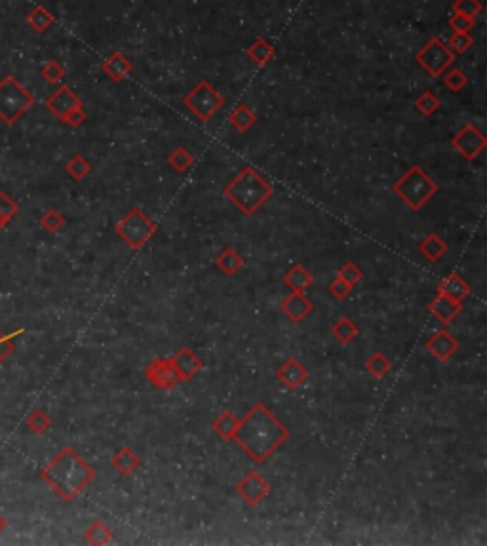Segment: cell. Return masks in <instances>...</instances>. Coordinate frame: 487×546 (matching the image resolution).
I'll use <instances>...</instances> for the list:
<instances>
[{"mask_svg": "<svg viewBox=\"0 0 487 546\" xmlns=\"http://www.w3.org/2000/svg\"><path fill=\"white\" fill-rule=\"evenodd\" d=\"M289 438V428L276 419L270 410L261 402L251 407L248 415L240 421L234 434V442L242 447L251 461L265 463L272 453Z\"/></svg>", "mask_w": 487, "mask_h": 546, "instance_id": "obj_1", "label": "cell"}, {"mask_svg": "<svg viewBox=\"0 0 487 546\" xmlns=\"http://www.w3.org/2000/svg\"><path fill=\"white\" fill-rule=\"evenodd\" d=\"M40 478L63 501L71 502L96 480V470L84 461L72 447H63L46 464Z\"/></svg>", "mask_w": 487, "mask_h": 546, "instance_id": "obj_2", "label": "cell"}, {"mask_svg": "<svg viewBox=\"0 0 487 546\" xmlns=\"http://www.w3.org/2000/svg\"><path fill=\"white\" fill-rule=\"evenodd\" d=\"M274 194V189L263 175H259L251 166H246L229 185L223 189V196L229 198L244 215L253 213L263 208Z\"/></svg>", "mask_w": 487, "mask_h": 546, "instance_id": "obj_3", "label": "cell"}, {"mask_svg": "<svg viewBox=\"0 0 487 546\" xmlns=\"http://www.w3.org/2000/svg\"><path fill=\"white\" fill-rule=\"evenodd\" d=\"M392 191L402 198L405 206L411 208L413 212L423 210L434 194L440 191V186L421 166H411L400 179L394 183Z\"/></svg>", "mask_w": 487, "mask_h": 546, "instance_id": "obj_4", "label": "cell"}, {"mask_svg": "<svg viewBox=\"0 0 487 546\" xmlns=\"http://www.w3.org/2000/svg\"><path fill=\"white\" fill-rule=\"evenodd\" d=\"M115 231L129 248L139 250L141 246L147 244L148 240L153 238V234L156 232V223L143 212L141 208H134L126 217H122L116 223Z\"/></svg>", "mask_w": 487, "mask_h": 546, "instance_id": "obj_5", "label": "cell"}, {"mask_svg": "<svg viewBox=\"0 0 487 546\" xmlns=\"http://www.w3.org/2000/svg\"><path fill=\"white\" fill-rule=\"evenodd\" d=\"M32 96L13 77L0 82V118L6 124H13L23 113L31 109Z\"/></svg>", "mask_w": 487, "mask_h": 546, "instance_id": "obj_6", "label": "cell"}, {"mask_svg": "<svg viewBox=\"0 0 487 546\" xmlns=\"http://www.w3.org/2000/svg\"><path fill=\"white\" fill-rule=\"evenodd\" d=\"M185 105L198 120L208 122L224 105V97L208 80H202L185 96Z\"/></svg>", "mask_w": 487, "mask_h": 546, "instance_id": "obj_7", "label": "cell"}, {"mask_svg": "<svg viewBox=\"0 0 487 546\" xmlns=\"http://www.w3.org/2000/svg\"><path fill=\"white\" fill-rule=\"evenodd\" d=\"M415 61L432 78L442 77L448 67L455 61V53L451 52L442 39H430L426 44L415 53Z\"/></svg>", "mask_w": 487, "mask_h": 546, "instance_id": "obj_8", "label": "cell"}, {"mask_svg": "<svg viewBox=\"0 0 487 546\" xmlns=\"http://www.w3.org/2000/svg\"><path fill=\"white\" fill-rule=\"evenodd\" d=\"M486 145H487L486 135L481 134L474 124H467V126H462V128L455 134V137L451 139V147L457 148V153H461L467 160H474V158H478V156L483 153Z\"/></svg>", "mask_w": 487, "mask_h": 546, "instance_id": "obj_9", "label": "cell"}, {"mask_svg": "<svg viewBox=\"0 0 487 546\" xmlns=\"http://www.w3.org/2000/svg\"><path fill=\"white\" fill-rule=\"evenodd\" d=\"M147 381L158 391H173L181 383L179 373L175 372L170 358H154L145 367Z\"/></svg>", "mask_w": 487, "mask_h": 546, "instance_id": "obj_10", "label": "cell"}, {"mask_svg": "<svg viewBox=\"0 0 487 546\" xmlns=\"http://www.w3.org/2000/svg\"><path fill=\"white\" fill-rule=\"evenodd\" d=\"M236 491L248 504H259V502H263L269 497L270 483L259 472L253 470V472L244 476L242 480L238 482Z\"/></svg>", "mask_w": 487, "mask_h": 546, "instance_id": "obj_11", "label": "cell"}, {"mask_svg": "<svg viewBox=\"0 0 487 546\" xmlns=\"http://www.w3.org/2000/svg\"><path fill=\"white\" fill-rule=\"evenodd\" d=\"M46 107H48V110H50L56 118H59L61 122H65L72 110L84 107V103L69 86H61V88L46 101Z\"/></svg>", "mask_w": 487, "mask_h": 546, "instance_id": "obj_12", "label": "cell"}, {"mask_svg": "<svg viewBox=\"0 0 487 546\" xmlns=\"http://www.w3.org/2000/svg\"><path fill=\"white\" fill-rule=\"evenodd\" d=\"M426 350H429L438 362H448L453 354L459 350V343L448 329H440L426 341Z\"/></svg>", "mask_w": 487, "mask_h": 546, "instance_id": "obj_13", "label": "cell"}, {"mask_svg": "<svg viewBox=\"0 0 487 546\" xmlns=\"http://www.w3.org/2000/svg\"><path fill=\"white\" fill-rule=\"evenodd\" d=\"M280 309H282V312L288 316L289 320L299 324V322L305 320V318L315 310V305H312V301H310L305 293H301V291H291L282 301Z\"/></svg>", "mask_w": 487, "mask_h": 546, "instance_id": "obj_14", "label": "cell"}, {"mask_svg": "<svg viewBox=\"0 0 487 546\" xmlns=\"http://www.w3.org/2000/svg\"><path fill=\"white\" fill-rule=\"evenodd\" d=\"M170 360H172V366L175 367V372L179 373L181 381L193 379L194 375L202 369V360L194 354L193 348L189 347L179 348Z\"/></svg>", "mask_w": 487, "mask_h": 546, "instance_id": "obj_15", "label": "cell"}, {"mask_svg": "<svg viewBox=\"0 0 487 546\" xmlns=\"http://www.w3.org/2000/svg\"><path fill=\"white\" fill-rule=\"evenodd\" d=\"M276 375H278V379L282 381L284 385L288 386L289 391H297L308 379V369L297 358H289V360H286L282 366L278 367Z\"/></svg>", "mask_w": 487, "mask_h": 546, "instance_id": "obj_16", "label": "cell"}, {"mask_svg": "<svg viewBox=\"0 0 487 546\" xmlns=\"http://www.w3.org/2000/svg\"><path fill=\"white\" fill-rule=\"evenodd\" d=\"M429 309L442 324H451V322L455 320L457 316L462 312V303L443 296V293H438V296L430 301Z\"/></svg>", "mask_w": 487, "mask_h": 546, "instance_id": "obj_17", "label": "cell"}, {"mask_svg": "<svg viewBox=\"0 0 487 546\" xmlns=\"http://www.w3.org/2000/svg\"><path fill=\"white\" fill-rule=\"evenodd\" d=\"M101 69L113 82H122V80L132 72L134 67H132V61H129L124 53L113 52L109 58L103 61Z\"/></svg>", "mask_w": 487, "mask_h": 546, "instance_id": "obj_18", "label": "cell"}, {"mask_svg": "<svg viewBox=\"0 0 487 546\" xmlns=\"http://www.w3.org/2000/svg\"><path fill=\"white\" fill-rule=\"evenodd\" d=\"M315 282V278L310 274V270L303 265H295L293 269H289L286 274H284V284L288 286L291 291H301L305 293V289H308Z\"/></svg>", "mask_w": 487, "mask_h": 546, "instance_id": "obj_19", "label": "cell"}, {"mask_svg": "<svg viewBox=\"0 0 487 546\" xmlns=\"http://www.w3.org/2000/svg\"><path fill=\"white\" fill-rule=\"evenodd\" d=\"M438 293H443V296H448L451 297V299H455V301L462 303L464 297L470 296V286H468L459 274H449V277L443 278L442 284H440Z\"/></svg>", "mask_w": 487, "mask_h": 546, "instance_id": "obj_20", "label": "cell"}, {"mask_svg": "<svg viewBox=\"0 0 487 546\" xmlns=\"http://www.w3.org/2000/svg\"><path fill=\"white\" fill-rule=\"evenodd\" d=\"M419 251L429 261H438V259H442L448 253V242L442 236H438V234L432 232L419 244Z\"/></svg>", "mask_w": 487, "mask_h": 546, "instance_id": "obj_21", "label": "cell"}, {"mask_svg": "<svg viewBox=\"0 0 487 546\" xmlns=\"http://www.w3.org/2000/svg\"><path fill=\"white\" fill-rule=\"evenodd\" d=\"M110 463H113V466H115V470L118 472V474L129 476V474H134L135 470H137V466L141 464V461H139V457H137V453H135L134 450H129V447H122V450L113 457V461H110Z\"/></svg>", "mask_w": 487, "mask_h": 546, "instance_id": "obj_22", "label": "cell"}, {"mask_svg": "<svg viewBox=\"0 0 487 546\" xmlns=\"http://www.w3.org/2000/svg\"><path fill=\"white\" fill-rule=\"evenodd\" d=\"M248 56L257 67H265V65H269L276 56L274 46L270 44L267 39H257L253 44L248 48Z\"/></svg>", "mask_w": 487, "mask_h": 546, "instance_id": "obj_23", "label": "cell"}, {"mask_svg": "<svg viewBox=\"0 0 487 546\" xmlns=\"http://www.w3.org/2000/svg\"><path fill=\"white\" fill-rule=\"evenodd\" d=\"M215 265H217V269L223 270L227 277H234L244 267V259L234 248H224L215 259Z\"/></svg>", "mask_w": 487, "mask_h": 546, "instance_id": "obj_24", "label": "cell"}, {"mask_svg": "<svg viewBox=\"0 0 487 546\" xmlns=\"http://www.w3.org/2000/svg\"><path fill=\"white\" fill-rule=\"evenodd\" d=\"M229 120H231V124L238 129V132H248V129H251L253 126H255L257 115L250 105L242 103L232 110L231 116H229Z\"/></svg>", "mask_w": 487, "mask_h": 546, "instance_id": "obj_25", "label": "cell"}, {"mask_svg": "<svg viewBox=\"0 0 487 546\" xmlns=\"http://www.w3.org/2000/svg\"><path fill=\"white\" fill-rule=\"evenodd\" d=\"M358 334H360L358 324H356L354 320H350V318H346V316L339 318V320L335 322L334 326H331V335H334L335 339L339 341V343H343V345H348L350 341H354L356 337H358Z\"/></svg>", "mask_w": 487, "mask_h": 546, "instance_id": "obj_26", "label": "cell"}, {"mask_svg": "<svg viewBox=\"0 0 487 546\" xmlns=\"http://www.w3.org/2000/svg\"><path fill=\"white\" fill-rule=\"evenodd\" d=\"M238 424H240V421L234 417V413L224 412L213 421V431L217 432L219 436L223 438V440H232L234 434H236Z\"/></svg>", "mask_w": 487, "mask_h": 546, "instance_id": "obj_27", "label": "cell"}, {"mask_svg": "<svg viewBox=\"0 0 487 546\" xmlns=\"http://www.w3.org/2000/svg\"><path fill=\"white\" fill-rule=\"evenodd\" d=\"M167 164H170L177 174H185L186 170L194 164V156L189 148L177 147L167 156Z\"/></svg>", "mask_w": 487, "mask_h": 546, "instance_id": "obj_28", "label": "cell"}, {"mask_svg": "<svg viewBox=\"0 0 487 546\" xmlns=\"http://www.w3.org/2000/svg\"><path fill=\"white\" fill-rule=\"evenodd\" d=\"M86 540L90 542V545H107L110 539H113V529L109 526H105L103 521H94L88 529H86V533H84Z\"/></svg>", "mask_w": 487, "mask_h": 546, "instance_id": "obj_29", "label": "cell"}, {"mask_svg": "<svg viewBox=\"0 0 487 546\" xmlns=\"http://www.w3.org/2000/svg\"><path fill=\"white\" fill-rule=\"evenodd\" d=\"M391 360H388L383 353L372 354V356L367 358V362H365V369L372 373L375 379H383L386 373L391 372Z\"/></svg>", "mask_w": 487, "mask_h": 546, "instance_id": "obj_30", "label": "cell"}, {"mask_svg": "<svg viewBox=\"0 0 487 546\" xmlns=\"http://www.w3.org/2000/svg\"><path fill=\"white\" fill-rule=\"evenodd\" d=\"M415 107L421 115L432 116L442 107V103H440V99H438L434 91H423V94L415 99Z\"/></svg>", "mask_w": 487, "mask_h": 546, "instance_id": "obj_31", "label": "cell"}, {"mask_svg": "<svg viewBox=\"0 0 487 546\" xmlns=\"http://www.w3.org/2000/svg\"><path fill=\"white\" fill-rule=\"evenodd\" d=\"M25 426L32 434H44L51 426V419L48 417L42 410H34V412H31V415L25 419Z\"/></svg>", "mask_w": 487, "mask_h": 546, "instance_id": "obj_32", "label": "cell"}, {"mask_svg": "<svg viewBox=\"0 0 487 546\" xmlns=\"http://www.w3.org/2000/svg\"><path fill=\"white\" fill-rule=\"evenodd\" d=\"M65 170H67V174L71 175L72 179L80 181V179H84L86 175L90 174L91 164L86 160L82 155H75L71 160L67 162V167H65Z\"/></svg>", "mask_w": 487, "mask_h": 546, "instance_id": "obj_33", "label": "cell"}, {"mask_svg": "<svg viewBox=\"0 0 487 546\" xmlns=\"http://www.w3.org/2000/svg\"><path fill=\"white\" fill-rule=\"evenodd\" d=\"M29 23H31V27L34 29V31L44 32L46 29L53 23V15H51L46 8L39 6L29 13Z\"/></svg>", "mask_w": 487, "mask_h": 546, "instance_id": "obj_34", "label": "cell"}, {"mask_svg": "<svg viewBox=\"0 0 487 546\" xmlns=\"http://www.w3.org/2000/svg\"><path fill=\"white\" fill-rule=\"evenodd\" d=\"M481 10H483L481 0H455L453 2V13H461L472 20H476V15H480Z\"/></svg>", "mask_w": 487, "mask_h": 546, "instance_id": "obj_35", "label": "cell"}, {"mask_svg": "<svg viewBox=\"0 0 487 546\" xmlns=\"http://www.w3.org/2000/svg\"><path fill=\"white\" fill-rule=\"evenodd\" d=\"M472 44H474V39L468 32H453L448 42V48L453 53H464L472 48Z\"/></svg>", "mask_w": 487, "mask_h": 546, "instance_id": "obj_36", "label": "cell"}, {"mask_svg": "<svg viewBox=\"0 0 487 546\" xmlns=\"http://www.w3.org/2000/svg\"><path fill=\"white\" fill-rule=\"evenodd\" d=\"M40 227L46 229L48 232H59L65 227V217L58 210H50V212H46L42 217H40Z\"/></svg>", "mask_w": 487, "mask_h": 546, "instance_id": "obj_37", "label": "cell"}, {"mask_svg": "<svg viewBox=\"0 0 487 546\" xmlns=\"http://www.w3.org/2000/svg\"><path fill=\"white\" fill-rule=\"evenodd\" d=\"M337 277H339L343 282L348 284L350 288H354V286L362 280L364 274H362V270L358 269V265L353 263V261H348V263H345L343 267H341L339 272H337Z\"/></svg>", "mask_w": 487, "mask_h": 546, "instance_id": "obj_38", "label": "cell"}, {"mask_svg": "<svg viewBox=\"0 0 487 546\" xmlns=\"http://www.w3.org/2000/svg\"><path fill=\"white\" fill-rule=\"evenodd\" d=\"M18 212H20V206H18L6 193H0V219L8 225V223L15 217V213Z\"/></svg>", "mask_w": 487, "mask_h": 546, "instance_id": "obj_39", "label": "cell"}, {"mask_svg": "<svg viewBox=\"0 0 487 546\" xmlns=\"http://www.w3.org/2000/svg\"><path fill=\"white\" fill-rule=\"evenodd\" d=\"M443 84L448 86L449 90L451 91H461L464 86L468 84V77L464 75L462 71H459V69H451V71L443 77Z\"/></svg>", "mask_w": 487, "mask_h": 546, "instance_id": "obj_40", "label": "cell"}, {"mask_svg": "<svg viewBox=\"0 0 487 546\" xmlns=\"http://www.w3.org/2000/svg\"><path fill=\"white\" fill-rule=\"evenodd\" d=\"M21 334H25V329L20 328V329H15L13 334H8V335L0 334V364L6 360L8 356H10V354H12L13 350H15L13 339H15V337H18V335H21Z\"/></svg>", "mask_w": 487, "mask_h": 546, "instance_id": "obj_41", "label": "cell"}, {"mask_svg": "<svg viewBox=\"0 0 487 546\" xmlns=\"http://www.w3.org/2000/svg\"><path fill=\"white\" fill-rule=\"evenodd\" d=\"M42 77H44L50 84H58L63 80L65 69L58 63V61H48V63L42 67Z\"/></svg>", "mask_w": 487, "mask_h": 546, "instance_id": "obj_42", "label": "cell"}, {"mask_svg": "<svg viewBox=\"0 0 487 546\" xmlns=\"http://www.w3.org/2000/svg\"><path fill=\"white\" fill-rule=\"evenodd\" d=\"M448 23L453 32H468V31H472L476 20L467 18V15H461V13H453V15L449 18Z\"/></svg>", "mask_w": 487, "mask_h": 546, "instance_id": "obj_43", "label": "cell"}, {"mask_svg": "<svg viewBox=\"0 0 487 546\" xmlns=\"http://www.w3.org/2000/svg\"><path fill=\"white\" fill-rule=\"evenodd\" d=\"M329 291H331V296L343 301V299H346V297L350 296L353 288H350L346 282H343L339 277H335V280H331V284H329Z\"/></svg>", "mask_w": 487, "mask_h": 546, "instance_id": "obj_44", "label": "cell"}, {"mask_svg": "<svg viewBox=\"0 0 487 546\" xmlns=\"http://www.w3.org/2000/svg\"><path fill=\"white\" fill-rule=\"evenodd\" d=\"M84 120H86V110H84V107H80V109L72 110L71 115H69V118L65 120V124H69L71 128H78Z\"/></svg>", "mask_w": 487, "mask_h": 546, "instance_id": "obj_45", "label": "cell"}, {"mask_svg": "<svg viewBox=\"0 0 487 546\" xmlns=\"http://www.w3.org/2000/svg\"><path fill=\"white\" fill-rule=\"evenodd\" d=\"M4 529H6V520H4V518H2V514H0V533H2Z\"/></svg>", "mask_w": 487, "mask_h": 546, "instance_id": "obj_46", "label": "cell"}, {"mask_svg": "<svg viewBox=\"0 0 487 546\" xmlns=\"http://www.w3.org/2000/svg\"><path fill=\"white\" fill-rule=\"evenodd\" d=\"M4 227H6V223H4V221H2V219H0V231H2V229H4Z\"/></svg>", "mask_w": 487, "mask_h": 546, "instance_id": "obj_47", "label": "cell"}]
</instances>
